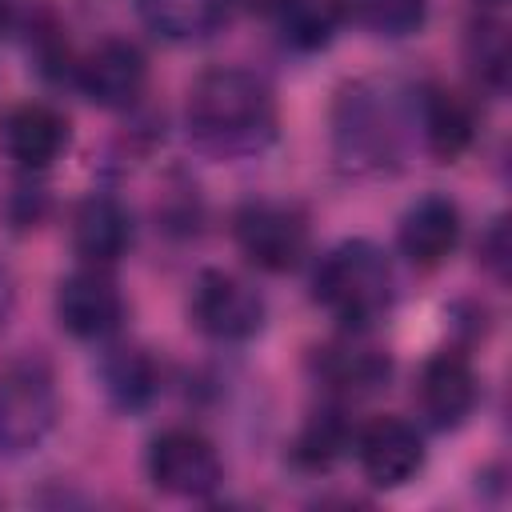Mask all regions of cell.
<instances>
[{"mask_svg": "<svg viewBox=\"0 0 512 512\" xmlns=\"http://www.w3.org/2000/svg\"><path fill=\"white\" fill-rule=\"evenodd\" d=\"M232 8H240V12H252V16H276L288 0H228Z\"/></svg>", "mask_w": 512, "mask_h": 512, "instance_id": "24", "label": "cell"}, {"mask_svg": "<svg viewBox=\"0 0 512 512\" xmlns=\"http://www.w3.org/2000/svg\"><path fill=\"white\" fill-rule=\"evenodd\" d=\"M144 80H148V64H144L140 48L128 44V40H104L76 68L80 92L92 104H100V108H128V104H136V96L144 92Z\"/></svg>", "mask_w": 512, "mask_h": 512, "instance_id": "10", "label": "cell"}, {"mask_svg": "<svg viewBox=\"0 0 512 512\" xmlns=\"http://www.w3.org/2000/svg\"><path fill=\"white\" fill-rule=\"evenodd\" d=\"M148 476H152V484L160 492L196 500V496L216 492L224 468H220L216 448L200 432H192V428H168L148 448Z\"/></svg>", "mask_w": 512, "mask_h": 512, "instance_id": "7", "label": "cell"}, {"mask_svg": "<svg viewBox=\"0 0 512 512\" xmlns=\"http://www.w3.org/2000/svg\"><path fill=\"white\" fill-rule=\"evenodd\" d=\"M188 132L216 156L260 152L276 136L268 84L244 68H208L188 88Z\"/></svg>", "mask_w": 512, "mask_h": 512, "instance_id": "2", "label": "cell"}, {"mask_svg": "<svg viewBox=\"0 0 512 512\" xmlns=\"http://www.w3.org/2000/svg\"><path fill=\"white\" fill-rule=\"evenodd\" d=\"M416 120H420L428 152L440 156V160H456L472 140V112L448 88H428L416 100Z\"/></svg>", "mask_w": 512, "mask_h": 512, "instance_id": "16", "label": "cell"}, {"mask_svg": "<svg viewBox=\"0 0 512 512\" xmlns=\"http://www.w3.org/2000/svg\"><path fill=\"white\" fill-rule=\"evenodd\" d=\"M392 80H356L340 92L332 112V148L344 172L384 176L400 168L408 148V128L416 124V104Z\"/></svg>", "mask_w": 512, "mask_h": 512, "instance_id": "1", "label": "cell"}, {"mask_svg": "<svg viewBox=\"0 0 512 512\" xmlns=\"http://www.w3.org/2000/svg\"><path fill=\"white\" fill-rule=\"evenodd\" d=\"M316 368H320L324 384H328L332 392H340V396H368V392H376V388L388 380V372H392L388 356H384L380 348H372V344H360V340L328 344V348L320 352Z\"/></svg>", "mask_w": 512, "mask_h": 512, "instance_id": "15", "label": "cell"}, {"mask_svg": "<svg viewBox=\"0 0 512 512\" xmlns=\"http://www.w3.org/2000/svg\"><path fill=\"white\" fill-rule=\"evenodd\" d=\"M508 36H504V24H476L472 28V68L484 84L492 88H504L508 84Z\"/></svg>", "mask_w": 512, "mask_h": 512, "instance_id": "22", "label": "cell"}, {"mask_svg": "<svg viewBox=\"0 0 512 512\" xmlns=\"http://www.w3.org/2000/svg\"><path fill=\"white\" fill-rule=\"evenodd\" d=\"M68 144V124L48 104H20L4 116V148L20 168H48Z\"/></svg>", "mask_w": 512, "mask_h": 512, "instance_id": "13", "label": "cell"}, {"mask_svg": "<svg viewBox=\"0 0 512 512\" xmlns=\"http://www.w3.org/2000/svg\"><path fill=\"white\" fill-rule=\"evenodd\" d=\"M120 316H124V300H120L116 284L96 264L60 280V288H56V320L76 340H100V336L116 332Z\"/></svg>", "mask_w": 512, "mask_h": 512, "instance_id": "8", "label": "cell"}, {"mask_svg": "<svg viewBox=\"0 0 512 512\" xmlns=\"http://www.w3.org/2000/svg\"><path fill=\"white\" fill-rule=\"evenodd\" d=\"M344 440H348V428H344L340 412H316L304 424V432L296 436V448L292 452H296V460L304 468H328L340 456Z\"/></svg>", "mask_w": 512, "mask_h": 512, "instance_id": "21", "label": "cell"}, {"mask_svg": "<svg viewBox=\"0 0 512 512\" xmlns=\"http://www.w3.org/2000/svg\"><path fill=\"white\" fill-rule=\"evenodd\" d=\"M360 468L376 488H400L424 468V440L400 416H376L364 424L360 440Z\"/></svg>", "mask_w": 512, "mask_h": 512, "instance_id": "9", "label": "cell"}, {"mask_svg": "<svg viewBox=\"0 0 512 512\" xmlns=\"http://www.w3.org/2000/svg\"><path fill=\"white\" fill-rule=\"evenodd\" d=\"M192 324L208 332L212 340H248L264 324V300L252 284H244L232 272H200L188 300Z\"/></svg>", "mask_w": 512, "mask_h": 512, "instance_id": "6", "label": "cell"}, {"mask_svg": "<svg viewBox=\"0 0 512 512\" xmlns=\"http://www.w3.org/2000/svg\"><path fill=\"white\" fill-rule=\"evenodd\" d=\"M476 404V372L460 352H440L420 372V408L436 428H456Z\"/></svg>", "mask_w": 512, "mask_h": 512, "instance_id": "11", "label": "cell"}, {"mask_svg": "<svg viewBox=\"0 0 512 512\" xmlns=\"http://www.w3.org/2000/svg\"><path fill=\"white\" fill-rule=\"evenodd\" d=\"M356 20L376 36H408L424 24L428 0H352Z\"/></svg>", "mask_w": 512, "mask_h": 512, "instance_id": "20", "label": "cell"}, {"mask_svg": "<svg viewBox=\"0 0 512 512\" xmlns=\"http://www.w3.org/2000/svg\"><path fill=\"white\" fill-rule=\"evenodd\" d=\"M460 240V212L448 196H420L400 220V252L420 264L436 268Z\"/></svg>", "mask_w": 512, "mask_h": 512, "instance_id": "12", "label": "cell"}, {"mask_svg": "<svg viewBox=\"0 0 512 512\" xmlns=\"http://www.w3.org/2000/svg\"><path fill=\"white\" fill-rule=\"evenodd\" d=\"M56 424V380L40 356H16L0 368V456H24Z\"/></svg>", "mask_w": 512, "mask_h": 512, "instance_id": "4", "label": "cell"}, {"mask_svg": "<svg viewBox=\"0 0 512 512\" xmlns=\"http://www.w3.org/2000/svg\"><path fill=\"white\" fill-rule=\"evenodd\" d=\"M228 0H136L140 20L164 40H200L216 32Z\"/></svg>", "mask_w": 512, "mask_h": 512, "instance_id": "17", "label": "cell"}, {"mask_svg": "<svg viewBox=\"0 0 512 512\" xmlns=\"http://www.w3.org/2000/svg\"><path fill=\"white\" fill-rule=\"evenodd\" d=\"M240 252L264 272H288L308 252V220L280 200H252L232 220Z\"/></svg>", "mask_w": 512, "mask_h": 512, "instance_id": "5", "label": "cell"}, {"mask_svg": "<svg viewBox=\"0 0 512 512\" xmlns=\"http://www.w3.org/2000/svg\"><path fill=\"white\" fill-rule=\"evenodd\" d=\"M488 4H500V0H488Z\"/></svg>", "mask_w": 512, "mask_h": 512, "instance_id": "26", "label": "cell"}, {"mask_svg": "<svg viewBox=\"0 0 512 512\" xmlns=\"http://www.w3.org/2000/svg\"><path fill=\"white\" fill-rule=\"evenodd\" d=\"M484 252H488L484 260H488V264H492V268H496V272L504 276V268H508V244H504V220H500V224L492 228V236H488V244H484Z\"/></svg>", "mask_w": 512, "mask_h": 512, "instance_id": "23", "label": "cell"}, {"mask_svg": "<svg viewBox=\"0 0 512 512\" xmlns=\"http://www.w3.org/2000/svg\"><path fill=\"white\" fill-rule=\"evenodd\" d=\"M156 364L140 348H120L104 360V392L120 412H140L156 396Z\"/></svg>", "mask_w": 512, "mask_h": 512, "instance_id": "18", "label": "cell"}, {"mask_svg": "<svg viewBox=\"0 0 512 512\" xmlns=\"http://www.w3.org/2000/svg\"><path fill=\"white\" fill-rule=\"evenodd\" d=\"M12 300H16V288H12L8 268L0 264V328H4V320H8V312H12Z\"/></svg>", "mask_w": 512, "mask_h": 512, "instance_id": "25", "label": "cell"}, {"mask_svg": "<svg viewBox=\"0 0 512 512\" xmlns=\"http://www.w3.org/2000/svg\"><path fill=\"white\" fill-rule=\"evenodd\" d=\"M284 40L292 48H320L332 40L336 20H340V4L336 0H288L276 12Z\"/></svg>", "mask_w": 512, "mask_h": 512, "instance_id": "19", "label": "cell"}, {"mask_svg": "<svg viewBox=\"0 0 512 512\" xmlns=\"http://www.w3.org/2000/svg\"><path fill=\"white\" fill-rule=\"evenodd\" d=\"M128 240H132V220H128V212L112 196H88L76 208V216H72V244H76V252L88 264L104 268V264L120 260Z\"/></svg>", "mask_w": 512, "mask_h": 512, "instance_id": "14", "label": "cell"}, {"mask_svg": "<svg viewBox=\"0 0 512 512\" xmlns=\"http://www.w3.org/2000/svg\"><path fill=\"white\" fill-rule=\"evenodd\" d=\"M396 276L388 256L368 240L336 244L316 268V300L348 328H368L392 308Z\"/></svg>", "mask_w": 512, "mask_h": 512, "instance_id": "3", "label": "cell"}]
</instances>
